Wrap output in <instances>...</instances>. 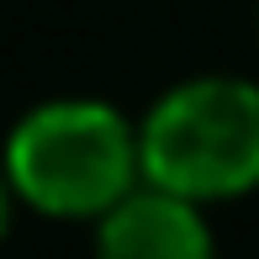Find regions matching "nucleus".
Masks as SVG:
<instances>
[{"label": "nucleus", "instance_id": "2", "mask_svg": "<svg viewBox=\"0 0 259 259\" xmlns=\"http://www.w3.org/2000/svg\"><path fill=\"white\" fill-rule=\"evenodd\" d=\"M143 180L185 201H238L259 191V85L238 74L180 79L138 122Z\"/></svg>", "mask_w": 259, "mask_h": 259}, {"label": "nucleus", "instance_id": "1", "mask_svg": "<svg viewBox=\"0 0 259 259\" xmlns=\"http://www.w3.org/2000/svg\"><path fill=\"white\" fill-rule=\"evenodd\" d=\"M6 164L21 206L58 222H96L143 185L138 127L90 96L42 101L11 127Z\"/></svg>", "mask_w": 259, "mask_h": 259}, {"label": "nucleus", "instance_id": "3", "mask_svg": "<svg viewBox=\"0 0 259 259\" xmlns=\"http://www.w3.org/2000/svg\"><path fill=\"white\" fill-rule=\"evenodd\" d=\"M96 259H217V243L201 222V201L143 180L96 217Z\"/></svg>", "mask_w": 259, "mask_h": 259}, {"label": "nucleus", "instance_id": "4", "mask_svg": "<svg viewBox=\"0 0 259 259\" xmlns=\"http://www.w3.org/2000/svg\"><path fill=\"white\" fill-rule=\"evenodd\" d=\"M16 185H11V175H6V164H0V238L11 233V217H16Z\"/></svg>", "mask_w": 259, "mask_h": 259}]
</instances>
